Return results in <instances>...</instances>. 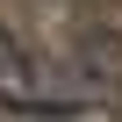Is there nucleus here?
Returning <instances> with one entry per match:
<instances>
[{
  "instance_id": "obj_1",
  "label": "nucleus",
  "mask_w": 122,
  "mask_h": 122,
  "mask_svg": "<svg viewBox=\"0 0 122 122\" xmlns=\"http://www.w3.org/2000/svg\"><path fill=\"white\" fill-rule=\"evenodd\" d=\"M72 65H79L93 86H115V79H122V43H115L108 29H79V43H72Z\"/></svg>"
},
{
  "instance_id": "obj_2",
  "label": "nucleus",
  "mask_w": 122,
  "mask_h": 122,
  "mask_svg": "<svg viewBox=\"0 0 122 122\" xmlns=\"http://www.w3.org/2000/svg\"><path fill=\"white\" fill-rule=\"evenodd\" d=\"M29 86V57H22V43L0 29V93H22Z\"/></svg>"
}]
</instances>
